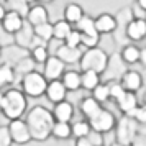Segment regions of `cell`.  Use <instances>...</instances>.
<instances>
[{"instance_id": "cell-1", "label": "cell", "mask_w": 146, "mask_h": 146, "mask_svg": "<svg viewBox=\"0 0 146 146\" xmlns=\"http://www.w3.org/2000/svg\"><path fill=\"white\" fill-rule=\"evenodd\" d=\"M31 135V139L35 141H46L51 136V130L54 125V117L51 110H48L43 105H35L30 112L27 113L25 118Z\"/></svg>"}, {"instance_id": "cell-2", "label": "cell", "mask_w": 146, "mask_h": 146, "mask_svg": "<svg viewBox=\"0 0 146 146\" xmlns=\"http://www.w3.org/2000/svg\"><path fill=\"white\" fill-rule=\"evenodd\" d=\"M28 107L27 95L18 90V89H8L3 92V105H2V113L7 120H17L21 118Z\"/></svg>"}, {"instance_id": "cell-3", "label": "cell", "mask_w": 146, "mask_h": 146, "mask_svg": "<svg viewBox=\"0 0 146 146\" xmlns=\"http://www.w3.org/2000/svg\"><path fill=\"white\" fill-rule=\"evenodd\" d=\"M107 64H108V54L105 49H102L99 46L82 51V56L79 59L80 71H95L100 76L107 69Z\"/></svg>"}, {"instance_id": "cell-4", "label": "cell", "mask_w": 146, "mask_h": 146, "mask_svg": "<svg viewBox=\"0 0 146 146\" xmlns=\"http://www.w3.org/2000/svg\"><path fill=\"white\" fill-rule=\"evenodd\" d=\"M48 87V80L43 76V72L38 71H30L21 77V92L27 97L38 99L41 95H44Z\"/></svg>"}, {"instance_id": "cell-5", "label": "cell", "mask_w": 146, "mask_h": 146, "mask_svg": "<svg viewBox=\"0 0 146 146\" xmlns=\"http://www.w3.org/2000/svg\"><path fill=\"white\" fill-rule=\"evenodd\" d=\"M115 139L117 143L123 146H130L135 136L139 133V123L135 118L123 115L120 120H117V125H115Z\"/></svg>"}, {"instance_id": "cell-6", "label": "cell", "mask_w": 146, "mask_h": 146, "mask_svg": "<svg viewBox=\"0 0 146 146\" xmlns=\"http://www.w3.org/2000/svg\"><path fill=\"white\" fill-rule=\"evenodd\" d=\"M89 123H90V128L95 130V131L99 133H108L112 131L115 125H117V118H115V115H113L110 110H107V108H100L99 112L94 115L92 118L87 120Z\"/></svg>"}, {"instance_id": "cell-7", "label": "cell", "mask_w": 146, "mask_h": 146, "mask_svg": "<svg viewBox=\"0 0 146 146\" xmlns=\"http://www.w3.org/2000/svg\"><path fill=\"white\" fill-rule=\"evenodd\" d=\"M7 128H8V133H10V138H12V143L27 145V143L31 141V135H30V130H28V125L25 120L21 118L10 120Z\"/></svg>"}, {"instance_id": "cell-8", "label": "cell", "mask_w": 146, "mask_h": 146, "mask_svg": "<svg viewBox=\"0 0 146 146\" xmlns=\"http://www.w3.org/2000/svg\"><path fill=\"white\" fill-rule=\"evenodd\" d=\"M0 25L7 35H17L25 25V17L20 15L18 12H15V10H7V13L3 17V20L0 21Z\"/></svg>"}, {"instance_id": "cell-9", "label": "cell", "mask_w": 146, "mask_h": 146, "mask_svg": "<svg viewBox=\"0 0 146 146\" xmlns=\"http://www.w3.org/2000/svg\"><path fill=\"white\" fill-rule=\"evenodd\" d=\"M43 76L46 77V80H58L61 79V76L66 71V64L58 58V56H49L46 62L43 64Z\"/></svg>"}, {"instance_id": "cell-10", "label": "cell", "mask_w": 146, "mask_h": 146, "mask_svg": "<svg viewBox=\"0 0 146 146\" xmlns=\"http://www.w3.org/2000/svg\"><path fill=\"white\" fill-rule=\"evenodd\" d=\"M125 36L133 43H138V41L146 40V20H136V18H131V20L126 23L125 27Z\"/></svg>"}, {"instance_id": "cell-11", "label": "cell", "mask_w": 146, "mask_h": 146, "mask_svg": "<svg viewBox=\"0 0 146 146\" xmlns=\"http://www.w3.org/2000/svg\"><path fill=\"white\" fill-rule=\"evenodd\" d=\"M120 84L123 86L126 92H139L141 87H143V76L135 71V69H126L123 76L120 77Z\"/></svg>"}, {"instance_id": "cell-12", "label": "cell", "mask_w": 146, "mask_h": 146, "mask_svg": "<svg viewBox=\"0 0 146 146\" xmlns=\"http://www.w3.org/2000/svg\"><path fill=\"white\" fill-rule=\"evenodd\" d=\"M25 20L28 21L30 27H36L40 23H44V21H49V13H48L46 7L43 3H35L28 8L27 15H25Z\"/></svg>"}, {"instance_id": "cell-13", "label": "cell", "mask_w": 146, "mask_h": 146, "mask_svg": "<svg viewBox=\"0 0 146 146\" xmlns=\"http://www.w3.org/2000/svg\"><path fill=\"white\" fill-rule=\"evenodd\" d=\"M46 99L51 102V104H58V102H62V100H66V95H67V90L64 84L61 82V79L58 80H49L48 82V87H46Z\"/></svg>"}, {"instance_id": "cell-14", "label": "cell", "mask_w": 146, "mask_h": 146, "mask_svg": "<svg viewBox=\"0 0 146 146\" xmlns=\"http://www.w3.org/2000/svg\"><path fill=\"white\" fill-rule=\"evenodd\" d=\"M95 30L100 35H110L117 30V17L112 13H100L97 18H94Z\"/></svg>"}, {"instance_id": "cell-15", "label": "cell", "mask_w": 146, "mask_h": 146, "mask_svg": "<svg viewBox=\"0 0 146 146\" xmlns=\"http://www.w3.org/2000/svg\"><path fill=\"white\" fill-rule=\"evenodd\" d=\"M51 113L54 117V121H69L71 123V120L74 117V105L67 100H62V102L54 104Z\"/></svg>"}, {"instance_id": "cell-16", "label": "cell", "mask_w": 146, "mask_h": 146, "mask_svg": "<svg viewBox=\"0 0 146 146\" xmlns=\"http://www.w3.org/2000/svg\"><path fill=\"white\" fill-rule=\"evenodd\" d=\"M54 56H58L64 64H77L82 56V51H80V48H71L67 44H61L56 49Z\"/></svg>"}, {"instance_id": "cell-17", "label": "cell", "mask_w": 146, "mask_h": 146, "mask_svg": "<svg viewBox=\"0 0 146 146\" xmlns=\"http://www.w3.org/2000/svg\"><path fill=\"white\" fill-rule=\"evenodd\" d=\"M115 104L118 105L120 112L123 113V115H130V113L138 107V97H136V94L135 92H126L125 90L123 95H121Z\"/></svg>"}, {"instance_id": "cell-18", "label": "cell", "mask_w": 146, "mask_h": 146, "mask_svg": "<svg viewBox=\"0 0 146 146\" xmlns=\"http://www.w3.org/2000/svg\"><path fill=\"white\" fill-rule=\"evenodd\" d=\"M61 82L64 84L67 92H76L80 89V72L77 71H64V74L61 76Z\"/></svg>"}, {"instance_id": "cell-19", "label": "cell", "mask_w": 146, "mask_h": 146, "mask_svg": "<svg viewBox=\"0 0 146 146\" xmlns=\"http://www.w3.org/2000/svg\"><path fill=\"white\" fill-rule=\"evenodd\" d=\"M100 82H102V79H100L99 72H95V71H80V89H86V90L92 92Z\"/></svg>"}, {"instance_id": "cell-20", "label": "cell", "mask_w": 146, "mask_h": 146, "mask_svg": "<svg viewBox=\"0 0 146 146\" xmlns=\"http://www.w3.org/2000/svg\"><path fill=\"white\" fill-rule=\"evenodd\" d=\"M100 108H102V105L94 99L92 95H90V97H86V99H82L80 100V104H79V110H80V113L86 117V120L92 118Z\"/></svg>"}, {"instance_id": "cell-21", "label": "cell", "mask_w": 146, "mask_h": 146, "mask_svg": "<svg viewBox=\"0 0 146 146\" xmlns=\"http://www.w3.org/2000/svg\"><path fill=\"white\" fill-rule=\"evenodd\" d=\"M64 20L67 23H71V25H76L77 21L84 17V8L80 7L79 3H76V2H71V3H67L66 7H64Z\"/></svg>"}, {"instance_id": "cell-22", "label": "cell", "mask_w": 146, "mask_h": 146, "mask_svg": "<svg viewBox=\"0 0 146 146\" xmlns=\"http://www.w3.org/2000/svg\"><path fill=\"white\" fill-rule=\"evenodd\" d=\"M139 51H141V48H138L136 44H126V46L121 48V51H120V58L121 61L125 62V64H136L139 62Z\"/></svg>"}, {"instance_id": "cell-23", "label": "cell", "mask_w": 146, "mask_h": 146, "mask_svg": "<svg viewBox=\"0 0 146 146\" xmlns=\"http://www.w3.org/2000/svg\"><path fill=\"white\" fill-rule=\"evenodd\" d=\"M74 28H76L80 35H100L99 31L95 30L94 18L92 17H89V15H86V13H84V17H82L76 25H74ZM100 36H102V35H100Z\"/></svg>"}, {"instance_id": "cell-24", "label": "cell", "mask_w": 146, "mask_h": 146, "mask_svg": "<svg viewBox=\"0 0 146 146\" xmlns=\"http://www.w3.org/2000/svg\"><path fill=\"white\" fill-rule=\"evenodd\" d=\"M51 136H54L56 139H69L72 136L71 123L69 121H54L53 130H51Z\"/></svg>"}, {"instance_id": "cell-25", "label": "cell", "mask_w": 146, "mask_h": 146, "mask_svg": "<svg viewBox=\"0 0 146 146\" xmlns=\"http://www.w3.org/2000/svg\"><path fill=\"white\" fill-rule=\"evenodd\" d=\"M71 30H72V25H71V23H67L64 18H62V20L54 21V23H53V38H54V40L64 41V40H66V36L71 33Z\"/></svg>"}, {"instance_id": "cell-26", "label": "cell", "mask_w": 146, "mask_h": 146, "mask_svg": "<svg viewBox=\"0 0 146 146\" xmlns=\"http://www.w3.org/2000/svg\"><path fill=\"white\" fill-rule=\"evenodd\" d=\"M33 28V35L41 41H49L53 40V23L49 21H44V23H40L36 27H31Z\"/></svg>"}, {"instance_id": "cell-27", "label": "cell", "mask_w": 146, "mask_h": 146, "mask_svg": "<svg viewBox=\"0 0 146 146\" xmlns=\"http://www.w3.org/2000/svg\"><path fill=\"white\" fill-rule=\"evenodd\" d=\"M48 58H49V53L46 44H35L31 49V59L35 64H44Z\"/></svg>"}, {"instance_id": "cell-28", "label": "cell", "mask_w": 146, "mask_h": 146, "mask_svg": "<svg viewBox=\"0 0 146 146\" xmlns=\"http://www.w3.org/2000/svg\"><path fill=\"white\" fill-rule=\"evenodd\" d=\"M15 79V71L10 64H2L0 66V89L5 86H10Z\"/></svg>"}, {"instance_id": "cell-29", "label": "cell", "mask_w": 146, "mask_h": 146, "mask_svg": "<svg viewBox=\"0 0 146 146\" xmlns=\"http://www.w3.org/2000/svg\"><path fill=\"white\" fill-rule=\"evenodd\" d=\"M92 97L99 104H104L107 100H110V90H108V82H100L99 86L92 90Z\"/></svg>"}, {"instance_id": "cell-30", "label": "cell", "mask_w": 146, "mask_h": 146, "mask_svg": "<svg viewBox=\"0 0 146 146\" xmlns=\"http://www.w3.org/2000/svg\"><path fill=\"white\" fill-rule=\"evenodd\" d=\"M90 123L87 120H79V121H74L71 125V131H72L74 138H80V136H87V133L90 131Z\"/></svg>"}, {"instance_id": "cell-31", "label": "cell", "mask_w": 146, "mask_h": 146, "mask_svg": "<svg viewBox=\"0 0 146 146\" xmlns=\"http://www.w3.org/2000/svg\"><path fill=\"white\" fill-rule=\"evenodd\" d=\"M108 90H110V99H112L113 102H117V100L123 95V92H125V89L120 84V80H112V82H108Z\"/></svg>"}, {"instance_id": "cell-32", "label": "cell", "mask_w": 146, "mask_h": 146, "mask_svg": "<svg viewBox=\"0 0 146 146\" xmlns=\"http://www.w3.org/2000/svg\"><path fill=\"white\" fill-rule=\"evenodd\" d=\"M128 117L135 118L139 125H146V105L145 104H143V105H138L131 113H130V115H128Z\"/></svg>"}, {"instance_id": "cell-33", "label": "cell", "mask_w": 146, "mask_h": 146, "mask_svg": "<svg viewBox=\"0 0 146 146\" xmlns=\"http://www.w3.org/2000/svg\"><path fill=\"white\" fill-rule=\"evenodd\" d=\"M64 44H67V46H71V48H80V33L76 28H72L71 33L66 36Z\"/></svg>"}, {"instance_id": "cell-34", "label": "cell", "mask_w": 146, "mask_h": 146, "mask_svg": "<svg viewBox=\"0 0 146 146\" xmlns=\"http://www.w3.org/2000/svg\"><path fill=\"white\" fill-rule=\"evenodd\" d=\"M87 139L92 143V146H104V133L90 130V131L87 133Z\"/></svg>"}, {"instance_id": "cell-35", "label": "cell", "mask_w": 146, "mask_h": 146, "mask_svg": "<svg viewBox=\"0 0 146 146\" xmlns=\"http://www.w3.org/2000/svg\"><path fill=\"white\" fill-rule=\"evenodd\" d=\"M0 146H12V138L7 126H0Z\"/></svg>"}, {"instance_id": "cell-36", "label": "cell", "mask_w": 146, "mask_h": 146, "mask_svg": "<svg viewBox=\"0 0 146 146\" xmlns=\"http://www.w3.org/2000/svg\"><path fill=\"white\" fill-rule=\"evenodd\" d=\"M130 10H131L133 18H136V20H146V10H143V8L139 7L136 2H135L131 7H130Z\"/></svg>"}, {"instance_id": "cell-37", "label": "cell", "mask_w": 146, "mask_h": 146, "mask_svg": "<svg viewBox=\"0 0 146 146\" xmlns=\"http://www.w3.org/2000/svg\"><path fill=\"white\" fill-rule=\"evenodd\" d=\"M130 146H146V133H138L130 143Z\"/></svg>"}, {"instance_id": "cell-38", "label": "cell", "mask_w": 146, "mask_h": 146, "mask_svg": "<svg viewBox=\"0 0 146 146\" xmlns=\"http://www.w3.org/2000/svg\"><path fill=\"white\" fill-rule=\"evenodd\" d=\"M74 146H92V143L87 139V136H80V138H76Z\"/></svg>"}, {"instance_id": "cell-39", "label": "cell", "mask_w": 146, "mask_h": 146, "mask_svg": "<svg viewBox=\"0 0 146 146\" xmlns=\"http://www.w3.org/2000/svg\"><path fill=\"white\" fill-rule=\"evenodd\" d=\"M139 62L146 67V48H143V49L139 51Z\"/></svg>"}, {"instance_id": "cell-40", "label": "cell", "mask_w": 146, "mask_h": 146, "mask_svg": "<svg viewBox=\"0 0 146 146\" xmlns=\"http://www.w3.org/2000/svg\"><path fill=\"white\" fill-rule=\"evenodd\" d=\"M5 13H7V8H5V5H3V3H0V21L3 20Z\"/></svg>"}, {"instance_id": "cell-41", "label": "cell", "mask_w": 146, "mask_h": 146, "mask_svg": "<svg viewBox=\"0 0 146 146\" xmlns=\"http://www.w3.org/2000/svg\"><path fill=\"white\" fill-rule=\"evenodd\" d=\"M135 2H136V3H138L143 10H146V0H135Z\"/></svg>"}, {"instance_id": "cell-42", "label": "cell", "mask_w": 146, "mask_h": 146, "mask_svg": "<svg viewBox=\"0 0 146 146\" xmlns=\"http://www.w3.org/2000/svg\"><path fill=\"white\" fill-rule=\"evenodd\" d=\"M2 105H3V92H0V112H2Z\"/></svg>"}, {"instance_id": "cell-43", "label": "cell", "mask_w": 146, "mask_h": 146, "mask_svg": "<svg viewBox=\"0 0 146 146\" xmlns=\"http://www.w3.org/2000/svg\"><path fill=\"white\" fill-rule=\"evenodd\" d=\"M27 3H35V2H40V0H25Z\"/></svg>"}, {"instance_id": "cell-44", "label": "cell", "mask_w": 146, "mask_h": 146, "mask_svg": "<svg viewBox=\"0 0 146 146\" xmlns=\"http://www.w3.org/2000/svg\"><path fill=\"white\" fill-rule=\"evenodd\" d=\"M143 104L146 105V90H145V94H143Z\"/></svg>"}, {"instance_id": "cell-45", "label": "cell", "mask_w": 146, "mask_h": 146, "mask_svg": "<svg viewBox=\"0 0 146 146\" xmlns=\"http://www.w3.org/2000/svg\"><path fill=\"white\" fill-rule=\"evenodd\" d=\"M110 146H123V145H120V143H117V141H115V143H112Z\"/></svg>"}, {"instance_id": "cell-46", "label": "cell", "mask_w": 146, "mask_h": 146, "mask_svg": "<svg viewBox=\"0 0 146 146\" xmlns=\"http://www.w3.org/2000/svg\"><path fill=\"white\" fill-rule=\"evenodd\" d=\"M40 2H43V3H49V2H53V0H40Z\"/></svg>"}, {"instance_id": "cell-47", "label": "cell", "mask_w": 146, "mask_h": 146, "mask_svg": "<svg viewBox=\"0 0 146 146\" xmlns=\"http://www.w3.org/2000/svg\"><path fill=\"white\" fill-rule=\"evenodd\" d=\"M8 0H0V3H7Z\"/></svg>"}]
</instances>
